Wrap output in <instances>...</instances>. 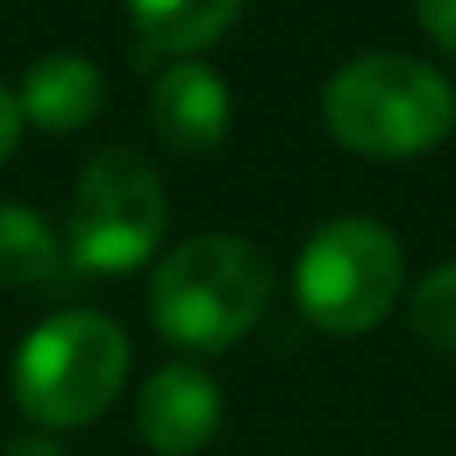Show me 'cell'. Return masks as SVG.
<instances>
[{
  "label": "cell",
  "mask_w": 456,
  "mask_h": 456,
  "mask_svg": "<svg viewBox=\"0 0 456 456\" xmlns=\"http://www.w3.org/2000/svg\"><path fill=\"white\" fill-rule=\"evenodd\" d=\"M275 270L246 236H191L152 270L148 314L162 338L197 354L240 344L270 309Z\"/></svg>",
  "instance_id": "cell-1"
},
{
  "label": "cell",
  "mask_w": 456,
  "mask_h": 456,
  "mask_svg": "<svg viewBox=\"0 0 456 456\" xmlns=\"http://www.w3.org/2000/svg\"><path fill=\"white\" fill-rule=\"evenodd\" d=\"M324 123L358 158H417L456 128V89L407 54H358L324 84Z\"/></svg>",
  "instance_id": "cell-2"
},
{
  "label": "cell",
  "mask_w": 456,
  "mask_h": 456,
  "mask_svg": "<svg viewBox=\"0 0 456 456\" xmlns=\"http://www.w3.org/2000/svg\"><path fill=\"white\" fill-rule=\"evenodd\" d=\"M128 354V334L99 309L50 314L15 354V403L30 422L84 427L123 393Z\"/></svg>",
  "instance_id": "cell-3"
},
{
  "label": "cell",
  "mask_w": 456,
  "mask_h": 456,
  "mask_svg": "<svg viewBox=\"0 0 456 456\" xmlns=\"http://www.w3.org/2000/svg\"><path fill=\"white\" fill-rule=\"evenodd\" d=\"M407 260L383 221L338 216L305 240L295 260V299L305 319L324 334H368L393 309Z\"/></svg>",
  "instance_id": "cell-4"
},
{
  "label": "cell",
  "mask_w": 456,
  "mask_h": 456,
  "mask_svg": "<svg viewBox=\"0 0 456 456\" xmlns=\"http://www.w3.org/2000/svg\"><path fill=\"white\" fill-rule=\"evenodd\" d=\"M167 231V191L142 152L103 148L69 197V260L94 275L138 270Z\"/></svg>",
  "instance_id": "cell-5"
},
{
  "label": "cell",
  "mask_w": 456,
  "mask_h": 456,
  "mask_svg": "<svg viewBox=\"0 0 456 456\" xmlns=\"http://www.w3.org/2000/svg\"><path fill=\"white\" fill-rule=\"evenodd\" d=\"M221 427V387L197 363H167L138 387V432L158 456H197Z\"/></svg>",
  "instance_id": "cell-6"
},
{
  "label": "cell",
  "mask_w": 456,
  "mask_h": 456,
  "mask_svg": "<svg viewBox=\"0 0 456 456\" xmlns=\"http://www.w3.org/2000/svg\"><path fill=\"white\" fill-rule=\"evenodd\" d=\"M152 128L177 152H211L231 128V89L211 64L177 60L152 84Z\"/></svg>",
  "instance_id": "cell-7"
},
{
  "label": "cell",
  "mask_w": 456,
  "mask_h": 456,
  "mask_svg": "<svg viewBox=\"0 0 456 456\" xmlns=\"http://www.w3.org/2000/svg\"><path fill=\"white\" fill-rule=\"evenodd\" d=\"M103 69L84 54H45L25 69V84L15 89L25 123H35L40 133H74L84 123L99 118L103 109Z\"/></svg>",
  "instance_id": "cell-8"
},
{
  "label": "cell",
  "mask_w": 456,
  "mask_h": 456,
  "mask_svg": "<svg viewBox=\"0 0 456 456\" xmlns=\"http://www.w3.org/2000/svg\"><path fill=\"white\" fill-rule=\"evenodd\" d=\"M240 5L246 0H128V15L148 50L191 54L216 40L240 15Z\"/></svg>",
  "instance_id": "cell-9"
},
{
  "label": "cell",
  "mask_w": 456,
  "mask_h": 456,
  "mask_svg": "<svg viewBox=\"0 0 456 456\" xmlns=\"http://www.w3.org/2000/svg\"><path fill=\"white\" fill-rule=\"evenodd\" d=\"M60 240L30 201H0V285H35L54 275Z\"/></svg>",
  "instance_id": "cell-10"
},
{
  "label": "cell",
  "mask_w": 456,
  "mask_h": 456,
  "mask_svg": "<svg viewBox=\"0 0 456 456\" xmlns=\"http://www.w3.org/2000/svg\"><path fill=\"white\" fill-rule=\"evenodd\" d=\"M412 329L442 354H456V260L427 270L412 289Z\"/></svg>",
  "instance_id": "cell-11"
},
{
  "label": "cell",
  "mask_w": 456,
  "mask_h": 456,
  "mask_svg": "<svg viewBox=\"0 0 456 456\" xmlns=\"http://www.w3.org/2000/svg\"><path fill=\"white\" fill-rule=\"evenodd\" d=\"M417 20L446 54H456V0H417Z\"/></svg>",
  "instance_id": "cell-12"
},
{
  "label": "cell",
  "mask_w": 456,
  "mask_h": 456,
  "mask_svg": "<svg viewBox=\"0 0 456 456\" xmlns=\"http://www.w3.org/2000/svg\"><path fill=\"white\" fill-rule=\"evenodd\" d=\"M20 128H25L20 99H15V89H5V84H0V162L15 152V142H20Z\"/></svg>",
  "instance_id": "cell-13"
},
{
  "label": "cell",
  "mask_w": 456,
  "mask_h": 456,
  "mask_svg": "<svg viewBox=\"0 0 456 456\" xmlns=\"http://www.w3.org/2000/svg\"><path fill=\"white\" fill-rule=\"evenodd\" d=\"M5 456H69L54 436H20V442L5 446Z\"/></svg>",
  "instance_id": "cell-14"
}]
</instances>
